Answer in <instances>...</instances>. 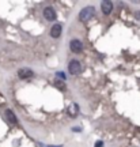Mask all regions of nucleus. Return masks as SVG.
Listing matches in <instances>:
<instances>
[{
    "label": "nucleus",
    "mask_w": 140,
    "mask_h": 147,
    "mask_svg": "<svg viewBox=\"0 0 140 147\" xmlns=\"http://www.w3.org/2000/svg\"><path fill=\"white\" fill-rule=\"evenodd\" d=\"M95 147H102V142H98L97 144H95Z\"/></svg>",
    "instance_id": "obj_12"
},
{
    "label": "nucleus",
    "mask_w": 140,
    "mask_h": 147,
    "mask_svg": "<svg viewBox=\"0 0 140 147\" xmlns=\"http://www.w3.org/2000/svg\"><path fill=\"white\" fill-rule=\"evenodd\" d=\"M61 30H63L61 25H60V23H56V25H53L52 29H50V36H52L53 38H59L60 34H61Z\"/></svg>",
    "instance_id": "obj_6"
},
{
    "label": "nucleus",
    "mask_w": 140,
    "mask_h": 147,
    "mask_svg": "<svg viewBox=\"0 0 140 147\" xmlns=\"http://www.w3.org/2000/svg\"><path fill=\"white\" fill-rule=\"evenodd\" d=\"M56 86L59 87V89L64 90V83H63V82H60V80H56Z\"/></svg>",
    "instance_id": "obj_10"
},
{
    "label": "nucleus",
    "mask_w": 140,
    "mask_h": 147,
    "mask_svg": "<svg viewBox=\"0 0 140 147\" xmlns=\"http://www.w3.org/2000/svg\"><path fill=\"white\" fill-rule=\"evenodd\" d=\"M69 115L71 116H75V115H78V112H79V108H78V105H71L69 106Z\"/></svg>",
    "instance_id": "obj_9"
},
{
    "label": "nucleus",
    "mask_w": 140,
    "mask_h": 147,
    "mask_svg": "<svg viewBox=\"0 0 140 147\" xmlns=\"http://www.w3.org/2000/svg\"><path fill=\"white\" fill-rule=\"evenodd\" d=\"M5 117H7V120L10 121V123L16 124V117H15V115L12 113V110H10V109L5 110Z\"/></svg>",
    "instance_id": "obj_8"
},
{
    "label": "nucleus",
    "mask_w": 140,
    "mask_h": 147,
    "mask_svg": "<svg viewBox=\"0 0 140 147\" xmlns=\"http://www.w3.org/2000/svg\"><path fill=\"white\" fill-rule=\"evenodd\" d=\"M18 76L21 79H27V78H30V76H33V71L29 68H21L18 71Z\"/></svg>",
    "instance_id": "obj_7"
},
{
    "label": "nucleus",
    "mask_w": 140,
    "mask_h": 147,
    "mask_svg": "<svg viewBox=\"0 0 140 147\" xmlns=\"http://www.w3.org/2000/svg\"><path fill=\"white\" fill-rule=\"evenodd\" d=\"M94 15H95L94 7H86V8H83V10L79 12V19L82 22H87L90 19H93Z\"/></svg>",
    "instance_id": "obj_1"
},
{
    "label": "nucleus",
    "mask_w": 140,
    "mask_h": 147,
    "mask_svg": "<svg viewBox=\"0 0 140 147\" xmlns=\"http://www.w3.org/2000/svg\"><path fill=\"white\" fill-rule=\"evenodd\" d=\"M69 48L73 53H80L83 51V44L79 41V40H72L71 44H69Z\"/></svg>",
    "instance_id": "obj_3"
},
{
    "label": "nucleus",
    "mask_w": 140,
    "mask_h": 147,
    "mask_svg": "<svg viewBox=\"0 0 140 147\" xmlns=\"http://www.w3.org/2000/svg\"><path fill=\"white\" fill-rule=\"evenodd\" d=\"M101 10H102V12H104L105 15H109L110 12H112V10H113V3L109 1V0H108V1H106V0L102 1V3H101Z\"/></svg>",
    "instance_id": "obj_5"
},
{
    "label": "nucleus",
    "mask_w": 140,
    "mask_h": 147,
    "mask_svg": "<svg viewBox=\"0 0 140 147\" xmlns=\"http://www.w3.org/2000/svg\"><path fill=\"white\" fill-rule=\"evenodd\" d=\"M44 16H45L46 21H55L56 19V11H55V8L53 7H46L44 10Z\"/></svg>",
    "instance_id": "obj_4"
},
{
    "label": "nucleus",
    "mask_w": 140,
    "mask_h": 147,
    "mask_svg": "<svg viewBox=\"0 0 140 147\" xmlns=\"http://www.w3.org/2000/svg\"><path fill=\"white\" fill-rule=\"evenodd\" d=\"M68 69H69V74H72V75H79L82 72V64L78 60H72L68 65Z\"/></svg>",
    "instance_id": "obj_2"
},
{
    "label": "nucleus",
    "mask_w": 140,
    "mask_h": 147,
    "mask_svg": "<svg viewBox=\"0 0 140 147\" xmlns=\"http://www.w3.org/2000/svg\"><path fill=\"white\" fill-rule=\"evenodd\" d=\"M57 76H59V78H61L63 80L65 79V75H64V72H57Z\"/></svg>",
    "instance_id": "obj_11"
}]
</instances>
